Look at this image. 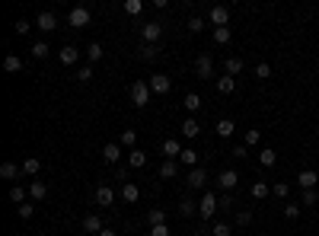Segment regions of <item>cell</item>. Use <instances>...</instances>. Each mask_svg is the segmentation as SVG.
I'll use <instances>...</instances> for the list:
<instances>
[{
	"label": "cell",
	"instance_id": "6da1fadb",
	"mask_svg": "<svg viewBox=\"0 0 319 236\" xmlns=\"http://www.w3.org/2000/svg\"><path fill=\"white\" fill-rule=\"evenodd\" d=\"M150 83H147V80H134L131 83V102L138 105V109H144L147 102H150Z\"/></svg>",
	"mask_w": 319,
	"mask_h": 236
},
{
	"label": "cell",
	"instance_id": "7a4b0ae2",
	"mask_svg": "<svg viewBox=\"0 0 319 236\" xmlns=\"http://www.w3.org/2000/svg\"><path fill=\"white\" fill-rule=\"evenodd\" d=\"M214 211H217V195H214V192H205V195H201V201H198V214H201V220H211Z\"/></svg>",
	"mask_w": 319,
	"mask_h": 236
},
{
	"label": "cell",
	"instance_id": "3957f363",
	"mask_svg": "<svg viewBox=\"0 0 319 236\" xmlns=\"http://www.w3.org/2000/svg\"><path fill=\"white\" fill-rule=\"evenodd\" d=\"M67 23H71L73 29H86V26H90V10H86V6H73V10L67 13Z\"/></svg>",
	"mask_w": 319,
	"mask_h": 236
},
{
	"label": "cell",
	"instance_id": "277c9868",
	"mask_svg": "<svg viewBox=\"0 0 319 236\" xmlns=\"http://www.w3.org/2000/svg\"><path fill=\"white\" fill-rule=\"evenodd\" d=\"M195 73H198V80H211V73H214L211 55H198V61H195Z\"/></svg>",
	"mask_w": 319,
	"mask_h": 236
},
{
	"label": "cell",
	"instance_id": "5b68a950",
	"mask_svg": "<svg viewBox=\"0 0 319 236\" xmlns=\"http://www.w3.org/2000/svg\"><path fill=\"white\" fill-rule=\"evenodd\" d=\"M208 19L214 23V29H220V26H227L230 23V10L223 3H217V6H211V13H208Z\"/></svg>",
	"mask_w": 319,
	"mask_h": 236
},
{
	"label": "cell",
	"instance_id": "8992f818",
	"mask_svg": "<svg viewBox=\"0 0 319 236\" xmlns=\"http://www.w3.org/2000/svg\"><path fill=\"white\" fill-rule=\"evenodd\" d=\"M205 185H208V172L201 169V166H195V169L188 172V188H192V192H201Z\"/></svg>",
	"mask_w": 319,
	"mask_h": 236
},
{
	"label": "cell",
	"instance_id": "52a82bcc",
	"mask_svg": "<svg viewBox=\"0 0 319 236\" xmlns=\"http://www.w3.org/2000/svg\"><path fill=\"white\" fill-rule=\"evenodd\" d=\"M141 35H144V45H157L160 35H163V26L160 23H147L144 29H141Z\"/></svg>",
	"mask_w": 319,
	"mask_h": 236
},
{
	"label": "cell",
	"instance_id": "ba28073f",
	"mask_svg": "<svg viewBox=\"0 0 319 236\" xmlns=\"http://www.w3.org/2000/svg\"><path fill=\"white\" fill-rule=\"evenodd\" d=\"M236 182H240V172H236V169H223L220 176H217V185H220V192H230V188H236Z\"/></svg>",
	"mask_w": 319,
	"mask_h": 236
},
{
	"label": "cell",
	"instance_id": "9c48e42d",
	"mask_svg": "<svg viewBox=\"0 0 319 236\" xmlns=\"http://www.w3.org/2000/svg\"><path fill=\"white\" fill-rule=\"evenodd\" d=\"M147 83H150V90H153V93H160V96H163V93H169V86H173V80H169L166 73H153V77L147 80Z\"/></svg>",
	"mask_w": 319,
	"mask_h": 236
},
{
	"label": "cell",
	"instance_id": "30bf717a",
	"mask_svg": "<svg viewBox=\"0 0 319 236\" xmlns=\"http://www.w3.org/2000/svg\"><path fill=\"white\" fill-rule=\"evenodd\" d=\"M35 26L42 32H51V29H58V16H54V13H48V10H42L38 13V19H35Z\"/></svg>",
	"mask_w": 319,
	"mask_h": 236
},
{
	"label": "cell",
	"instance_id": "8fae6325",
	"mask_svg": "<svg viewBox=\"0 0 319 236\" xmlns=\"http://www.w3.org/2000/svg\"><path fill=\"white\" fill-rule=\"evenodd\" d=\"M163 157H166V160H176V157H182V144H179L176 137L163 140Z\"/></svg>",
	"mask_w": 319,
	"mask_h": 236
},
{
	"label": "cell",
	"instance_id": "7c38bea8",
	"mask_svg": "<svg viewBox=\"0 0 319 236\" xmlns=\"http://www.w3.org/2000/svg\"><path fill=\"white\" fill-rule=\"evenodd\" d=\"M45 195H48V185H45L42 179H32V182H29V198H32V201H42Z\"/></svg>",
	"mask_w": 319,
	"mask_h": 236
},
{
	"label": "cell",
	"instance_id": "4fadbf2b",
	"mask_svg": "<svg viewBox=\"0 0 319 236\" xmlns=\"http://www.w3.org/2000/svg\"><path fill=\"white\" fill-rule=\"evenodd\" d=\"M58 58H61V64H67V67H71V64H77V61H80V51L73 48V45H64V48L58 51Z\"/></svg>",
	"mask_w": 319,
	"mask_h": 236
},
{
	"label": "cell",
	"instance_id": "5bb4252c",
	"mask_svg": "<svg viewBox=\"0 0 319 236\" xmlns=\"http://www.w3.org/2000/svg\"><path fill=\"white\" fill-rule=\"evenodd\" d=\"M297 182H300V188L307 192V188H316L319 176H316V169H300V176H297Z\"/></svg>",
	"mask_w": 319,
	"mask_h": 236
},
{
	"label": "cell",
	"instance_id": "9a60e30c",
	"mask_svg": "<svg viewBox=\"0 0 319 236\" xmlns=\"http://www.w3.org/2000/svg\"><path fill=\"white\" fill-rule=\"evenodd\" d=\"M103 160L106 163H118L121 160V144H106L103 147Z\"/></svg>",
	"mask_w": 319,
	"mask_h": 236
},
{
	"label": "cell",
	"instance_id": "2e32d148",
	"mask_svg": "<svg viewBox=\"0 0 319 236\" xmlns=\"http://www.w3.org/2000/svg\"><path fill=\"white\" fill-rule=\"evenodd\" d=\"M121 198H125L128 204H134V201L141 198V188L134 185V182H125V185H121Z\"/></svg>",
	"mask_w": 319,
	"mask_h": 236
},
{
	"label": "cell",
	"instance_id": "e0dca14e",
	"mask_svg": "<svg viewBox=\"0 0 319 236\" xmlns=\"http://www.w3.org/2000/svg\"><path fill=\"white\" fill-rule=\"evenodd\" d=\"M112 201H115V192H112V188H108V185H99V188H96V204L108 207V204H112Z\"/></svg>",
	"mask_w": 319,
	"mask_h": 236
},
{
	"label": "cell",
	"instance_id": "ac0fdd59",
	"mask_svg": "<svg viewBox=\"0 0 319 236\" xmlns=\"http://www.w3.org/2000/svg\"><path fill=\"white\" fill-rule=\"evenodd\" d=\"M38 169H42V160L38 157H26L23 160V176H38Z\"/></svg>",
	"mask_w": 319,
	"mask_h": 236
},
{
	"label": "cell",
	"instance_id": "d6986e66",
	"mask_svg": "<svg viewBox=\"0 0 319 236\" xmlns=\"http://www.w3.org/2000/svg\"><path fill=\"white\" fill-rule=\"evenodd\" d=\"M83 230L86 233H103L106 227H103V220H99L96 214H86V217H83Z\"/></svg>",
	"mask_w": 319,
	"mask_h": 236
},
{
	"label": "cell",
	"instance_id": "ffe728a7",
	"mask_svg": "<svg viewBox=\"0 0 319 236\" xmlns=\"http://www.w3.org/2000/svg\"><path fill=\"white\" fill-rule=\"evenodd\" d=\"M243 58H227L223 61V70H227V77H236V73H243Z\"/></svg>",
	"mask_w": 319,
	"mask_h": 236
},
{
	"label": "cell",
	"instance_id": "44dd1931",
	"mask_svg": "<svg viewBox=\"0 0 319 236\" xmlns=\"http://www.w3.org/2000/svg\"><path fill=\"white\" fill-rule=\"evenodd\" d=\"M128 163H131L134 169H144V166H147V153L144 150H131V153H128Z\"/></svg>",
	"mask_w": 319,
	"mask_h": 236
},
{
	"label": "cell",
	"instance_id": "7402d4cb",
	"mask_svg": "<svg viewBox=\"0 0 319 236\" xmlns=\"http://www.w3.org/2000/svg\"><path fill=\"white\" fill-rule=\"evenodd\" d=\"M233 90H236V80L233 77H220V80H217V93H220V96H230Z\"/></svg>",
	"mask_w": 319,
	"mask_h": 236
},
{
	"label": "cell",
	"instance_id": "603a6c76",
	"mask_svg": "<svg viewBox=\"0 0 319 236\" xmlns=\"http://www.w3.org/2000/svg\"><path fill=\"white\" fill-rule=\"evenodd\" d=\"M179 176V166H176V160H166V163L160 166V179H176Z\"/></svg>",
	"mask_w": 319,
	"mask_h": 236
},
{
	"label": "cell",
	"instance_id": "cb8c5ba5",
	"mask_svg": "<svg viewBox=\"0 0 319 236\" xmlns=\"http://www.w3.org/2000/svg\"><path fill=\"white\" fill-rule=\"evenodd\" d=\"M147 224H150V227H163V224H166V211H160V207L147 211Z\"/></svg>",
	"mask_w": 319,
	"mask_h": 236
},
{
	"label": "cell",
	"instance_id": "d4e9b609",
	"mask_svg": "<svg viewBox=\"0 0 319 236\" xmlns=\"http://www.w3.org/2000/svg\"><path fill=\"white\" fill-rule=\"evenodd\" d=\"M3 70H6V73H16V70H23V58H16V55H6V58H3Z\"/></svg>",
	"mask_w": 319,
	"mask_h": 236
},
{
	"label": "cell",
	"instance_id": "484cf974",
	"mask_svg": "<svg viewBox=\"0 0 319 236\" xmlns=\"http://www.w3.org/2000/svg\"><path fill=\"white\" fill-rule=\"evenodd\" d=\"M198 131H201V128H198V121H195V118L182 121V137H198Z\"/></svg>",
	"mask_w": 319,
	"mask_h": 236
},
{
	"label": "cell",
	"instance_id": "4316f807",
	"mask_svg": "<svg viewBox=\"0 0 319 236\" xmlns=\"http://www.w3.org/2000/svg\"><path fill=\"white\" fill-rule=\"evenodd\" d=\"M138 131H131V128H128V131H121V147H128V150H138Z\"/></svg>",
	"mask_w": 319,
	"mask_h": 236
},
{
	"label": "cell",
	"instance_id": "83f0119b",
	"mask_svg": "<svg viewBox=\"0 0 319 236\" xmlns=\"http://www.w3.org/2000/svg\"><path fill=\"white\" fill-rule=\"evenodd\" d=\"M233 131H236V125L230 118H220V121H217V134H220V137H230Z\"/></svg>",
	"mask_w": 319,
	"mask_h": 236
},
{
	"label": "cell",
	"instance_id": "f1b7e54d",
	"mask_svg": "<svg viewBox=\"0 0 319 236\" xmlns=\"http://www.w3.org/2000/svg\"><path fill=\"white\" fill-rule=\"evenodd\" d=\"M268 195H271V188H268V182H255V185H252V198H255V201H262V198H268Z\"/></svg>",
	"mask_w": 319,
	"mask_h": 236
},
{
	"label": "cell",
	"instance_id": "f546056e",
	"mask_svg": "<svg viewBox=\"0 0 319 236\" xmlns=\"http://www.w3.org/2000/svg\"><path fill=\"white\" fill-rule=\"evenodd\" d=\"M259 163H262V166H275V163H278V153L271 150V147H265V150L259 153Z\"/></svg>",
	"mask_w": 319,
	"mask_h": 236
},
{
	"label": "cell",
	"instance_id": "4dcf8cb0",
	"mask_svg": "<svg viewBox=\"0 0 319 236\" xmlns=\"http://www.w3.org/2000/svg\"><path fill=\"white\" fill-rule=\"evenodd\" d=\"M182 163H185V166H192V169H195V166H198V153H195L192 150V147H185V150H182Z\"/></svg>",
	"mask_w": 319,
	"mask_h": 236
},
{
	"label": "cell",
	"instance_id": "1f68e13d",
	"mask_svg": "<svg viewBox=\"0 0 319 236\" xmlns=\"http://www.w3.org/2000/svg\"><path fill=\"white\" fill-rule=\"evenodd\" d=\"M26 195H29V188H23V185H13L10 188V198L16 201V204H26Z\"/></svg>",
	"mask_w": 319,
	"mask_h": 236
},
{
	"label": "cell",
	"instance_id": "d6a6232c",
	"mask_svg": "<svg viewBox=\"0 0 319 236\" xmlns=\"http://www.w3.org/2000/svg\"><path fill=\"white\" fill-rule=\"evenodd\" d=\"M103 55H106V51H103V45H99V42H93L90 48H86V58H90V64H96V61L103 58Z\"/></svg>",
	"mask_w": 319,
	"mask_h": 236
},
{
	"label": "cell",
	"instance_id": "836d02e7",
	"mask_svg": "<svg viewBox=\"0 0 319 236\" xmlns=\"http://www.w3.org/2000/svg\"><path fill=\"white\" fill-rule=\"evenodd\" d=\"M182 105H185L188 112H198V109H201V96H198V93H188V96H185V102H182Z\"/></svg>",
	"mask_w": 319,
	"mask_h": 236
},
{
	"label": "cell",
	"instance_id": "e575fe53",
	"mask_svg": "<svg viewBox=\"0 0 319 236\" xmlns=\"http://www.w3.org/2000/svg\"><path fill=\"white\" fill-rule=\"evenodd\" d=\"M19 172H23V169H19L16 163H3V166H0V176H3V179H16Z\"/></svg>",
	"mask_w": 319,
	"mask_h": 236
},
{
	"label": "cell",
	"instance_id": "d590c367",
	"mask_svg": "<svg viewBox=\"0 0 319 236\" xmlns=\"http://www.w3.org/2000/svg\"><path fill=\"white\" fill-rule=\"evenodd\" d=\"M141 10H144V0H125V13L128 16H138Z\"/></svg>",
	"mask_w": 319,
	"mask_h": 236
},
{
	"label": "cell",
	"instance_id": "8d00e7d4",
	"mask_svg": "<svg viewBox=\"0 0 319 236\" xmlns=\"http://www.w3.org/2000/svg\"><path fill=\"white\" fill-rule=\"evenodd\" d=\"M179 214H182V217H192V214H195V201L192 198H182L179 201Z\"/></svg>",
	"mask_w": 319,
	"mask_h": 236
},
{
	"label": "cell",
	"instance_id": "74e56055",
	"mask_svg": "<svg viewBox=\"0 0 319 236\" xmlns=\"http://www.w3.org/2000/svg\"><path fill=\"white\" fill-rule=\"evenodd\" d=\"M214 42H217V45H227V42H230V26H220V29H214Z\"/></svg>",
	"mask_w": 319,
	"mask_h": 236
},
{
	"label": "cell",
	"instance_id": "f35d334b",
	"mask_svg": "<svg viewBox=\"0 0 319 236\" xmlns=\"http://www.w3.org/2000/svg\"><path fill=\"white\" fill-rule=\"evenodd\" d=\"M217 207L230 211V207H233V195H230V192H220V195H217Z\"/></svg>",
	"mask_w": 319,
	"mask_h": 236
},
{
	"label": "cell",
	"instance_id": "ab89813d",
	"mask_svg": "<svg viewBox=\"0 0 319 236\" xmlns=\"http://www.w3.org/2000/svg\"><path fill=\"white\" fill-rule=\"evenodd\" d=\"M29 51H32V58H48V51H51V48H48V45H45V42H35V45H32Z\"/></svg>",
	"mask_w": 319,
	"mask_h": 236
},
{
	"label": "cell",
	"instance_id": "60d3db41",
	"mask_svg": "<svg viewBox=\"0 0 319 236\" xmlns=\"http://www.w3.org/2000/svg\"><path fill=\"white\" fill-rule=\"evenodd\" d=\"M259 140H262V131H259V128H249V131H246V147H255Z\"/></svg>",
	"mask_w": 319,
	"mask_h": 236
},
{
	"label": "cell",
	"instance_id": "b9f144b4",
	"mask_svg": "<svg viewBox=\"0 0 319 236\" xmlns=\"http://www.w3.org/2000/svg\"><path fill=\"white\" fill-rule=\"evenodd\" d=\"M255 77H259V80H268L271 77V64H265V61H262V64H255Z\"/></svg>",
	"mask_w": 319,
	"mask_h": 236
},
{
	"label": "cell",
	"instance_id": "7bdbcfd3",
	"mask_svg": "<svg viewBox=\"0 0 319 236\" xmlns=\"http://www.w3.org/2000/svg\"><path fill=\"white\" fill-rule=\"evenodd\" d=\"M287 192H290L287 182H275V188H271V195H275V198H287Z\"/></svg>",
	"mask_w": 319,
	"mask_h": 236
},
{
	"label": "cell",
	"instance_id": "ee69618b",
	"mask_svg": "<svg viewBox=\"0 0 319 236\" xmlns=\"http://www.w3.org/2000/svg\"><path fill=\"white\" fill-rule=\"evenodd\" d=\"M211 233H214V236H230V233H233V227L220 220V224H214V227H211Z\"/></svg>",
	"mask_w": 319,
	"mask_h": 236
},
{
	"label": "cell",
	"instance_id": "f6af8a7d",
	"mask_svg": "<svg viewBox=\"0 0 319 236\" xmlns=\"http://www.w3.org/2000/svg\"><path fill=\"white\" fill-rule=\"evenodd\" d=\"M157 55H160V48H157V45H144V48H141V58H144V61H153Z\"/></svg>",
	"mask_w": 319,
	"mask_h": 236
},
{
	"label": "cell",
	"instance_id": "bcb514c9",
	"mask_svg": "<svg viewBox=\"0 0 319 236\" xmlns=\"http://www.w3.org/2000/svg\"><path fill=\"white\" fill-rule=\"evenodd\" d=\"M300 201H303V204H307V207H310V204H316V201H319V195H316V188H307V192H303V195H300Z\"/></svg>",
	"mask_w": 319,
	"mask_h": 236
},
{
	"label": "cell",
	"instance_id": "7dc6e473",
	"mask_svg": "<svg viewBox=\"0 0 319 236\" xmlns=\"http://www.w3.org/2000/svg\"><path fill=\"white\" fill-rule=\"evenodd\" d=\"M77 80H80V83L93 80V64H83V67H80V70H77Z\"/></svg>",
	"mask_w": 319,
	"mask_h": 236
},
{
	"label": "cell",
	"instance_id": "c3c4849f",
	"mask_svg": "<svg viewBox=\"0 0 319 236\" xmlns=\"http://www.w3.org/2000/svg\"><path fill=\"white\" fill-rule=\"evenodd\" d=\"M201 29H205V19H201V16H192V19H188V32H201Z\"/></svg>",
	"mask_w": 319,
	"mask_h": 236
},
{
	"label": "cell",
	"instance_id": "681fc988",
	"mask_svg": "<svg viewBox=\"0 0 319 236\" xmlns=\"http://www.w3.org/2000/svg\"><path fill=\"white\" fill-rule=\"evenodd\" d=\"M284 217H287V220H297V217H300V207H297V204H287V207H284Z\"/></svg>",
	"mask_w": 319,
	"mask_h": 236
},
{
	"label": "cell",
	"instance_id": "f907efd6",
	"mask_svg": "<svg viewBox=\"0 0 319 236\" xmlns=\"http://www.w3.org/2000/svg\"><path fill=\"white\" fill-rule=\"evenodd\" d=\"M32 214H35V204H19V217L23 220H29Z\"/></svg>",
	"mask_w": 319,
	"mask_h": 236
},
{
	"label": "cell",
	"instance_id": "816d5d0a",
	"mask_svg": "<svg viewBox=\"0 0 319 236\" xmlns=\"http://www.w3.org/2000/svg\"><path fill=\"white\" fill-rule=\"evenodd\" d=\"M249 220H252V211H240V214H236V224H240V227H246Z\"/></svg>",
	"mask_w": 319,
	"mask_h": 236
},
{
	"label": "cell",
	"instance_id": "f5cc1de1",
	"mask_svg": "<svg viewBox=\"0 0 319 236\" xmlns=\"http://www.w3.org/2000/svg\"><path fill=\"white\" fill-rule=\"evenodd\" d=\"M169 233H173V230H169L166 224H163V227H150V236H169Z\"/></svg>",
	"mask_w": 319,
	"mask_h": 236
},
{
	"label": "cell",
	"instance_id": "db71d44e",
	"mask_svg": "<svg viewBox=\"0 0 319 236\" xmlns=\"http://www.w3.org/2000/svg\"><path fill=\"white\" fill-rule=\"evenodd\" d=\"M13 29H16V32H19V35H26V32H29V29H32V23H26V19H19V23H16V26H13Z\"/></svg>",
	"mask_w": 319,
	"mask_h": 236
},
{
	"label": "cell",
	"instance_id": "11a10c76",
	"mask_svg": "<svg viewBox=\"0 0 319 236\" xmlns=\"http://www.w3.org/2000/svg\"><path fill=\"white\" fill-rule=\"evenodd\" d=\"M230 153H233V157H246V153H249V147H246V144H243V147H233Z\"/></svg>",
	"mask_w": 319,
	"mask_h": 236
},
{
	"label": "cell",
	"instance_id": "9f6ffc18",
	"mask_svg": "<svg viewBox=\"0 0 319 236\" xmlns=\"http://www.w3.org/2000/svg\"><path fill=\"white\" fill-rule=\"evenodd\" d=\"M99 236H118V233H115V230H103V233H99Z\"/></svg>",
	"mask_w": 319,
	"mask_h": 236
}]
</instances>
